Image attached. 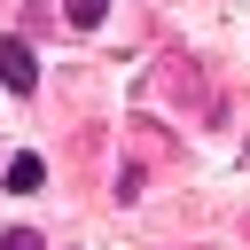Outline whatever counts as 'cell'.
<instances>
[{"label": "cell", "mask_w": 250, "mask_h": 250, "mask_svg": "<svg viewBox=\"0 0 250 250\" xmlns=\"http://www.w3.org/2000/svg\"><path fill=\"white\" fill-rule=\"evenodd\" d=\"M0 86H8V94H31V86H39V55H31L23 39H0Z\"/></svg>", "instance_id": "obj_1"}, {"label": "cell", "mask_w": 250, "mask_h": 250, "mask_svg": "<svg viewBox=\"0 0 250 250\" xmlns=\"http://www.w3.org/2000/svg\"><path fill=\"white\" fill-rule=\"evenodd\" d=\"M62 8H70V23H78V31H94V23L109 16V0H62Z\"/></svg>", "instance_id": "obj_3"}, {"label": "cell", "mask_w": 250, "mask_h": 250, "mask_svg": "<svg viewBox=\"0 0 250 250\" xmlns=\"http://www.w3.org/2000/svg\"><path fill=\"white\" fill-rule=\"evenodd\" d=\"M0 250H47V242H39L31 227H16V234H0Z\"/></svg>", "instance_id": "obj_4"}, {"label": "cell", "mask_w": 250, "mask_h": 250, "mask_svg": "<svg viewBox=\"0 0 250 250\" xmlns=\"http://www.w3.org/2000/svg\"><path fill=\"white\" fill-rule=\"evenodd\" d=\"M39 180H47V164L23 148V156H8V195H39Z\"/></svg>", "instance_id": "obj_2"}]
</instances>
